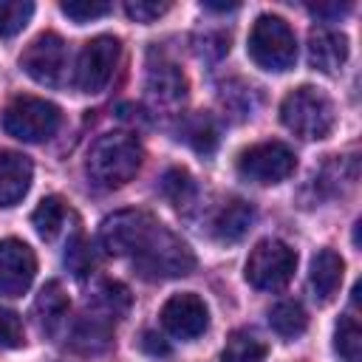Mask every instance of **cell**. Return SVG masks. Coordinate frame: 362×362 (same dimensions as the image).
Here are the masks:
<instances>
[{
	"label": "cell",
	"instance_id": "cell-1",
	"mask_svg": "<svg viewBox=\"0 0 362 362\" xmlns=\"http://www.w3.org/2000/svg\"><path fill=\"white\" fill-rule=\"evenodd\" d=\"M141 158H144L141 141L127 130H113L90 144L85 158V173L90 184H96L99 189H119L139 173Z\"/></svg>",
	"mask_w": 362,
	"mask_h": 362
},
{
	"label": "cell",
	"instance_id": "cell-2",
	"mask_svg": "<svg viewBox=\"0 0 362 362\" xmlns=\"http://www.w3.org/2000/svg\"><path fill=\"white\" fill-rule=\"evenodd\" d=\"M280 119L294 136L308 139V141L325 139L337 122L331 99L320 88H311V85H300L283 99Z\"/></svg>",
	"mask_w": 362,
	"mask_h": 362
},
{
	"label": "cell",
	"instance_id": "cell-3",
	"mask_svg": "<svg viewBox=\"0 0 362 362\" xmlns=\"http://www.w3.org/2000/svg\"><path fill=\"white\" fill-rule=\"evenodd\" d=\"M249 57L257 68L283 74L297 62V40L291 25L277 14H260L249 31Z\"/></svg>",
	"mask_w": 362,
	"mask_h": 362
},
{
	"label": "cell",
	"instance_id": "cell-4",
	"mask_svg": "<svg viewBox=\"0 0 362 362\" xmlns=\"http://www.w3.org/2000/svg\"><path fill=\"white\" fill-rule=\"evenodd\" d=\"M133 266L144 280H170L189 274L195 269V255L175 232L161 223L150 243L133 257Z\"/></svg>",
	"mask_w": 362,
	"mask_h": 362
},
{
	"label": "cell",
	"instance_id": "cell-5",
	"mask_svg": "<svg viewBox=\"0 0 362 362\" xmlns=\"http://www.w3.org/2000/svg\"><path fill=\"white\" fill-rule=\"evenodd\" d=\"M161 223L144 209H119L99 226V243L113 257H136Z\"/></svg>",
	"mask_w": 362,
	"mask_h": 362
},
{
	"label": "cell",
	"instance_id": "cell-6",
	"mask_svg": "<svg viewBox=\"0 0 362 362\" xmlns=\"http://www.w3.org/2000/svg\"><path fill=\"white\" fill-rule=\"evenodd\" d=\"M59 122H62L59 107L40 96H17L3 113L6 133L28 144L48 141L59 130Z\"/></svg>",
	"mask_w": 362,
	"mask_h": 362
},
{
	"label": "cell",
	"instance_id": "cell-7",
	"mask_svg": "<svg viewBox=\"0 0 362 362\" xmlns=\"http://www.w3.org/2000/svg\"><path fill=\"white\" fill-rule=\"evenodd\" d=\"M294 269H297V252L283 240L266 238V240L255 243V249L249 252L243 274H246L249 286H255L260 291H280L294 277Z\"/></svg>",
	"mask_w": 362,
	"mask_h": 362
},
{
	"label": "cell",
	"instance_id": "cell-8",
	"mask_svg": "<svg viewBox=\"0 0 362 362\" xmlns=\"http://www.w3.org/2000/svg\"><path fill=\"white\" fill-rule=\"evenodd\" d=\"M297 167L294 150L283 141H260L240 153L238 158V175L252 184H280L286 181Z\"/></svg>",
	"mask_w": 362,
	"mask_h": 362
},
{
	"label": "cell",
	"instance_id": "cell-9",
	"mask_svg": "<svg viewBox=\"0 0 362 362\" xmlns=\"http://www.w3.org/2000/svg\"><path fill=\"white\" fill-rule=\"evenodd\" d=\"M20 68L40 85L48 88H59L65 82V71H68V45L59 34L45 31L40 37H34L25 51L20 54Z\"/></svg>",
	"mask_w": 362,
	"mask_h": 362
},
{
	"label": "cell",
	"instance_id": "cell-10",
	"mask_svg": "<svg viewBox=\"0 0 362 362\" xmlns=\"http://www.w3.org/2000/svg\"><path fill=\"white\" fill-rule=\"evenodd\" d=\"M122 45L116 37H93L82 45L79 59H76V71H74V85L82 93H99L105 90V85L110 82L116 62H119Z\"/></svg>",
	"mask_w": 362,
	"mask_h": 362
},
{
	"label": "cell",
	"instance_id": "cell-11",
	"mask_svg": "<svg viewBox=\"0 0 362 362\" xmlns=\"http://www.w3.org/2000/svg\"><path fill=\"white\" fill-rule=\"evenodd\" d=\"M34 274H37V257L31 246L17 238H3L0 240V294L20 297L23 291H28Z\"/></svg>",
	"mask_w": 362,
	"mask_h": 362
},
{
	"label": "cell",
	"instance_id": "cell-12",
	"mask_svg": "<svg viewBox=\"0 0 362 362\" xmlns=\"http://www.w3.org/2000/svg\"><path fill=\"white\" fill-rule=\"evenodd\" d=\"M161 322L164 328L178 337V339H195L206 331L209 325V311H206V303L192 294V291H184V294H173L164 308H161Z\"/></svg>",
	"mask_w": 362,
	"mask_h": 362
},
{
	"label": "cell",
	"instance_id": "cell-13",
	"mask_svg": "<svg viewBox=\"0 0 362 362\" xmlns=\"http://www.w3.org/2000/svg\"><path fill=\"white\" fill-rule=\"evenodd\" d=\"M144 90L156 107H175L187 99V76L175 62L158 54V59L147 62V76H144Z\"/></svg>",
	"mask_w": 362,
	"mask_h": 362
},
{
	"label": "cell",
	"instance_id": "cell-14",
	"mask_svg": "<svg viewBox=\"0 0 362 362\" xmlns=\"http://www.w3.org/2000/svg\"><path fill=\"white\" fill-rule=\"evenodd\" d=\"M348 59V37L337 28L317 25L308 34V62L320 74H337Z\"/></svg>",
	"mask_w": 362,
	"mask_h": 362
},
{
	"label": "cell",
	"instance_id": "cell-15",
	"mask_svg": "<svg viewBox=\"0 0 362 362\" xmlns=\"http://www.w3.org/2000/svg\"><path fill=\"white\" fill-rule=\"evenodd\" d=\"M34 167L28 156L14 150H0V206H14L31 187Z\"/></svg>",
	"mask_w": 362,
	"mask_h": 362
},
{
	"label": "cell",
	"instance_id": "cell-16",
	"mask_svg": "<svg viewBox=\"0 0 362 362\" xmlns=\"http://www.w3.org/2000/svg\"><path fill=\"white\" fill-rule=\"evenodd\" d=\"M342 274H345V260L334 252V249H320L311 260V272H308V286L317 303H331L334 294L342 286Z\"/></svg>",
	"mask_w": 362,
	"mask_h": 362
},
{
	"label": "cell",
	"instance_id": "cell-17",
	"mask_svg": "<svg viewBox=\"0 0 362 362\" xmlns=\"http://www.w3.org/2000/svg\"><path fill=\"white\" fill-rule=\"evenodd\" d=\"M252 223H255L252 204H246L243 198H229L226 204H221V209L212 218V235L221 243H235L252 229Z\"/></svg>",
	"mask_w": 362,
	"mask_h": 362
},
{
	"label": "cell",
	"instance_id": "cell-18",
	"mask_svg": "<svg viewBox=\"0 0 362 362\" xmlns=\"http://www.w3.org/2000/svg\"><path fill=\"white\" fill-rule=\"evenodd\" d=\"M68 294L62 288L59 280H48L42 286V291L37 294L34 300V314H37V322L45 334H54L62 322H65V314H68Z\"/></svg>",
	"mask_w": 362,
	"mask_h": 362
},
{
	"label": "cell",
	"instance_id": "cell-19",
	"mask_svg": "<svg viewBox=\"0 0 362 362\" xmlns=\"http://www.w3.org/2000/svg\"><path fill=\"white\" fill-rule=\"evenodd\" d=\"M110 345V320L99 314H85L71 328V348L79 354H99Z\"/></svg>",
	"mask_w": 362,
	"mask_h": 362
},
{
	"label": "cell",
	"instance_id": "cell-20",
	"mask_svg": "<svg viewBox=\"0 0 362 362\" xmlns=\"http://www.w3.org/2000/svg\"><path fill=\"white\" fill-rule=\"evenodd\" d=\"M178 139H184L195 153L209 156L215 150V144H218V127L206 113H189V116L181 119Z\"/></svg>",
	"mask_w": 362,
	"mask_h": 362
},
{
	"label": "cell",
	"instance_id": "cell-21",
	"mask_svg": "<svg viewBox=\"0 0 362 362\" xmlns=\"http://www.w3.org/2000/svg\"><path fill=\"white\" fill-rule=\"evenodd\" d=\"M269 325L277 337L294 339L308 328V314L297 300H280L277 305L269 308Z\"/></svg>",
	"mask_w": 362,
	"mask_h": 362
},
{
	"label": "cell",
	"instance_id": "cell-22",
	"mask_svg": "<svg viewBox=\"0 0 362 362\" xmlns=\"http://www.w3.org/2000/svg\"><path fill=\"white\" fill-rule=\"evenodd\" d=\"M65 218H68L65 201H62L59 195H48V198H42L40 206L34 209L31 223H34V229H37V235H40L42 240H54V238L62 232Z\"/></svg>",
	"mask_w": 362,
	"mask_h": 362
},
{
	"label": "cell",
	"instance_id": "cell-23",
	"mask_svg": "<svg viewBox=\"0 0 362 362\" xmlns=\"http://www.w3.org/2000/svg\"><path fill=\"white\" fill-rule=\"evenodd\" d=\"M93 305H96V314L105 317V320H119L127 314L130 308V291L127 286L116 283V280H105L96 291H93Z\"/></svg>",
	"mask_w": 362,
	"mask_h": 362
},
{
	"label": "cell",
	"instance_id": "cell-24",
	"mask_svg": "<svg viewBox=\"0 0 362 362\" xmlns=\"http://www.w3.org/2000/svg\"><path fill=\"white\" fill-rule=\"evenodd\" d=\"M161 195L173 206H178V209L189 206L195 201V181H192V175L184 167H170L161 175Z\"/></svg>",
	"mask_w": 362,
	"mask_h": 362
},
{
	"label": "cell",
	"instance_id": "cell-25",
	"mask_svg": "<svg viewBox=\"0 0 362 362\" xmlns=\"http://www.w3.org/2000/svg\"><path fill=\"white\" fill-rule=\"evenodd\" d=\"M334 348L339 354L342 362H359V354H362V328H359V320L354 317V311H348L339 325H337V334H334Z\"/></svg>",
	"mask_w": 362,
	"mask_h": 362
},
{
	"label": "cell",
	"instance_id": "cell-26",
	"mask_svg": "<svg viewBox=\"0 0 362 362\" xmlns=\"http://www.w3.org/2000/svg\"><path fill=\"white\" fill-rule=\"evenodd\" d=\"M263 359H266V345L246 331H235L226 339V348L221 351V362H263Z\"/></svg>",
	"mask_w": 362,
	"mask_h": 362
},
{
	"label": "cell",
	"instance_id": "cell-27",
	"mask_svg": "<svg viewBox=\"0 0 362 362\" xmlns=\"http://www.w3.org/2000/svg\"><path fill=\"white\" fill-rule=\"evenodd\" d=\"M34 14V3L28 0H0V37L20 34Z\"/></svg>",
	"mask_w": 362,
	"mask_h": 362
},
{
	"label": "cell",
	"instance_id": "cell-28",
	"mask_svg": "<svg viewBox=\"0 0 362 362\" xmlns=\"http://www.w3.org/2000/svg\"><path fill=\"white\" fill-rule=\"evenodd\" d=\"M65 269L74 274V277H85L90 269H93V252H90V243L76 232L68 246H65Z\"/></svg>",
	"mask_w": 362,
	"mask_h": 362
},
{
	"label": "cell",
	"instance_id": "cell-29",
	"mask_svg": "<svg viewBox=\"0 0 362 362\" xmlns=\"http://www.w3.org/2000/svg\"><path fill=\"white\" fill-rule=\"evenodd\" d=\"M59 11L65 17H71L74 23H90V20H99L110 11V3L105 0H65L59 3Z\"/></svg>",
	"mask_w": 362,
	"mask_h": 362
},
{
	"label": "cell",
	"instance_id": "cell-30",
	"mask_svg": "<svg viewBox=\"0 0 362 362\" xmlns=\"http://www.w3.org/2000/svg\"><path fill=\"white\" fill-rule=\"evenodd\" d=\"M25 342L23 320L11 308H0V348H20Z\"/></svg>",
	"mask_w": 362,
	"mask_h": 362
},
{
	"label": "cell",
	"instance_id": "cell-31",
	"mask_svg": "<svg viewBox=\"0 0 362 362\" xmlns=\"http://www.w3.org/2000/svg\"><path fill=\"white\" fill-rule=\"evenodd\" d=\"M170 3H158V0H127L124 3V14L136 23H153L161 14H167Z\"/></svg>",
	"mask_w": 362,
	"mask_h": 362
},
{
	"label": "cell",
	"instance_id": "cell-32",
	"mask_svg": "<svg viewBox=\"0 0 362 362\" xmlns=\"http://www.w3.org/2000/svg\"><path fill=\"white\" fill-rule=\"evenodd\" d=\"M141 351L150 354V356H167V354H170V345L164 342L161 334H156V331H144V334H141Z\"/></svg>",
	"mask_w": 362,
	"mask_h": 362
},
{
	"label": "cell",
	"instance_id": "cell-33",
	"mask_svg": "<svg viewBox=\"0 0 362 362\" xmlns=\"http://www.w3.org/2000/svg\"><path fill=\"white\" fill-rule=\"evenodd\" d=\"M348 8H351L348 3H342V6H337V3H334V6H311V14H317V17H325V20H328V17H339V14H345Z\"/></svg>",
	"mask_w": 362,
	"mask_h": 362
},
{
	"label": "cell",
	"instance_id": "cell-34",
	"mask_svg": "<svg viewBox=\"0 0 362 362\" xmlns=\"http://www.w3.org/2000/svg\"><path fill=\"white\" fill-rule=\"evenodd\" d=\"M204 8H209V11H232V8H238V3H204Z\"/></svg>",
	"mask_w": 362,
	"mask_h": 362
}]
</instances>
